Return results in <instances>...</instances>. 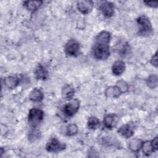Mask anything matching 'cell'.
Returning <instances> with one entry per match:
<instances>
[{
	"label": "cell",
	"instance_id": "cell-1",
	"mask_svg": "<svg viewBox=\"0 0 158 158\" xmlns=\"http://www.w3.org/2000/svg\"><path fill=\"white\" fill-rule=\"evenodd\" d=\"M110 33L106 30L101 31L96 36L92 51L93 56L96 59L104 60L108 58L110 55Z\"/></svg>",
	"mask_w": 158,
	"mask_h": 158
},
{
	"label": "cell",
	"instance_id": "cell-2",
	"mask_svg": "<svg viewBox=\"0 0 158 158\" xmlns=\"http://www.w3.org/2000/svg\"><path fill=\"white\" fill-rule=\"evenodd\" d=\"M139 26V35L143 36H148L152 34L153 28L151 21L146 15H141L136 19Z\"/></svg>",
	"mask_w": 158,
	"mask_h": 158
},
{
	"label": "cell",
	"instance_id": "cell-3",
	"mask_svg": "<svg viewBox=\"0 0 158 158\" xmlns=\"http://www.w3.org/2000/svg\"><path fill=\"white\" fill-rule=\"evenodd\" d=\"M44 117V112L42 110L37 108H32L29 110L28 115V122L29 125L36 128L43 120Z\"/></svg>",
	"mask_w": 158,
	"mask_h": 158
},
{
	"label": "cell",
	"instance_id": "cell-4",
	"mask_svg": "<svg viewBox=\"0 0 158 158\" xmlns=\"http://www.w3.org/2000/svg\"><path fill=\"white\" fill-rule=\"evenodd\" d=\"M80 108V101L77 99H72L63 108L64 114L67 117H73Z\"/></svg>",
	"mask_w": 158,
	"mask_h": 158
},
{
	"label": "cell",
	"instance_id": "cell-5",
	"mask_svg": "<svg viewBox=\"0 0 158 158\" xmlns=\"http://www.w3.org/2000/svg\"><path fill=\"white\" fill-rule=\"evenodd\" d=\"M65 148V144L60 142L56 138H51L46 145V149L49 152H58Z\"/></svg>",
	"mask_w": 158,
	"mask_h": 158
},
{
	"label": "cell",
	"instance_id": "cell-6",
	"mask_svg": "<svg viewBox=\"0 0 158 158\" xmlns=\"http://www.w3.org/2000/svg\"><path fill=\"white\" fill-rule=\"evenodd\" d=\"M80 44L73 39L69 40L65 45L64 51L67 55L69 56H77L80 52Z\"/></svg>",
	"mask_w": 158,
	"mask_h": 158
},
{
	"label": "cell",
	"instance_id": "cell-7",
	"mask_svg": "<svg viewBox=\"0 0 158 158\" xmlns=\"http://www.w3.org/2000/svg\"><path fill=\"white\" fill-rule=\"evenodd\" d=\"M135 125L132 123H128L122 125L118 130V133L122 136L128 138L133 136L135 132Z\"/></svg>",
	"mask_w": 158,
	"mask_h": 158
},
{
	"label": "cell",
	"instance_id": "cell-8",
	"mask_svg": "<svg viewBox=\"0 0 158 158\" xmlns=\"http://www.w3.org/2000/svg\"><path fill=\"white\" fill-rule=\"evenodd\" d=\"M94 3L91 1H79L77 2V7L78 10L83 14H88L93 8Z\"/></svg>",
	"mask_w": 158,
	"mask_h": 158
},
{
	"label": "cell",
	"instance_id": "cell-9",
	"mask_svg": "<svg viewBox=\"0 0 158 158\" xmlns=\"http://www.w3.org/2000/svg\"><path fill=\"white\" fill-rule=\"evenodd\" d=\"M99 10L106 17H110L114 14V6L109 1H103L99 5Z\"/></svg>",
	"mask_w": 158,
	"mask_h": 158
},
{
	"label": "cell",
	"instance_id": "cell-10",
	"mask_svg": "<svg viewBox=\"0 0 158 158\" xmlns=\"http://www.w3.org/2000/svg\"><path fill=\"white\" fill-rule=\"evenodd\" d=\"M118 121V117L115 114H108L105 115L103 123L106 128L112 129L115 127Z\"/></svg>",
	"mask_w": 158,
	"mask_h": 158
},
{
	"label": "cell",
	"instance_id": "cell-11",
	"mask_svg": "<svg viewBox=\"0 0 158 158\" xmlns=\"http://www.w3.org/2000/svg\"><path fill=\"white\" fill-rule=\"evenodd\" d=\"M34 75L37 80H46L48 78V72L41 64H38L34 70Z\"/></svg>",
	"mask_w": 158,
	"mask_h": 158
},
{
	"label": "cell",
	"instance_id": "cell-12",
	"mask_svg": "<svg viewBox=\"0 0 158 158\" xmlns=\"http://www.w3.org/2000/svg\"><path fill=\"white\" fill-rule=\"evenodd\" d=\"M123 92L121 88L117 85L115 86H109L106 88L105 91V95L107 98H117L120 96Z\"/></svg>",
	"mask_w": 158,
	"mask_h": 158
},
{
	"label": "cell",
	"instance_id": "cell-13",
	"mask_svg": "<svg viewBox=\"0 0 158 158\" xmlns=\"http://www.w3.org/2000/svg\"><path fill=\"white\" fill-rule=\"evenodd\" d=\"M125 68V62L122 60H118L113 64L112 66V72L115 75L118 76L124 72Z\"/></svg>",
	"mask_w": 158,
	"mask_h": 158
},
{
	"label": "cell",
	"instance_id": "cell-14",
	"mask_svg": "<svg viewBox=\"0 0 158 158\" xmlns=\"http://www.w3.org/2000/svg\"><path fill=\"white\" fill-rule=\"evenodd\" d=\"M75 93L73 87L70 85H65L62 89V96L66 100H71Z\"/></svg>",
	"mask_w": 158,
	"mask_h": 158
},
{
	"label": "cell",
	"instance_id": "cell-15",
	"mask_svg": "<svg viewBox=\"0 0 158 158\" xmlns=\"http://www.w3.org/2000/svg\"><path fill=\"white\" fill-rule=\"evenodd\" d=\"M44 98V94L42 91L38 88H34L33 90L30 92L29 95L30 100L35 102H41Z\"/></svg>",
	"mask_w": 158,
	"mask_h": 158
},
{
	"label": "cell",
	"instance_id": "cell-16",
	"mask_svg": "<svg viewBox=\"0 0 158 158\" xmlns=\"http://www.w3.org/2000/svg\"><path fill=\"white\" fill-rule=\"evenodd\" d=\"M5 86L9 89L15 88L20 83V80L18 77L14 76H9L4 78V81Z\"/></svg>",
	"mask_w": 158,
	"mask_h": 158
},
{
	"label": "cell",
	"instance_id": "cell-17",
	"mask_svg": "<svg viewBox=\"0 0 158 158\" xmlns=\"http://www.w3.org/2000/svg\"><path fill=\"white\" fill-rule=\"evenodd\" d=\"M42 3L41 1H27L23 2V6L29 11L35 12L38 9Z\"/></svg>",
	"mask_w": 158,
	"mask_h": 158
},
{
	"label": "cell",
	"instance_id": "cell-18",
	"mask_svg": "<svg viewBox=\"0 0 158 158\" xmlns=\"http://www.w3.org/2000/svg\"><path fill=\"white\" fill-rule=\"evenodd\" d=\"M88 127L91 130H96L100 126V121L96 117H90L87 122Z\"/></svg>",
	"mask_w": 158,
	"mask_h": 158
},
{
	"label": "cell",
	"instance_id": "cell-19",
	"mask_svg": "<svg viewBox=\"0 0 158 158\" xmlns=\"http://www.w3.org/2000/svg\"><path fill=\"white\" fill-rule=\"evenodd\" d=\"M141 149H142L143 152L147 156H149L152 152H154L153 150V148L151 146V141H148L142 143Z\"/></svg>",
	"mask_w": 158,
	"mask_h": 158
},
{
	"label": "cell",
	"instance_id": "cell-20",
	"mask_svg": "<svg viewBox=\"0 0 158 158\" xmlns=\"http://www.w3.org/2000/svg\"><path fill=\"white\" fill-rule=\"evenodd\" d=\"M40 131L36 128H32L28 133V139L30 142L35 141L40 138Z\"/></svg>",
	"mask_w": 158,
	"mask_h": 158
},
{
	"label": "cell",
	"instance_id": "cell-21",
	"mask_svg": "<svg viewBox=\"0 0 158 158\" xmlns=\"http://www.w3.org/2000/svg\"><path fill=\"white\" fill-rule=\"evenodd\" d=\"M158 80L156 75H151L147 80V85L151 88H154L157 86Z\"/></svg>",
	"mask_w": 158,
	"mask_h": 158
},
{
	"label": "cell",
	"instance_id": "cell-22",
	"mask_svg": "<svg viewBox=\"0 0 158 158\" xmlns=\"http://www.w3.org/2000/svg\"><path fill=\"white\" fill-rule=\"evenodd\" d=\"M142 143L139 139H134L130 143V149L133 151H138L141 148Z\"/></svg>",
	"mask_w": 158,
	"mask_h": 158
},
{
	"label": "cell",
	"instance_id": "cell-23",
	"mask_svg": "<svg viewBox=\"0 0 158 158\" xmlns=\"http://www.w3.org/2000/svg\"><path fill=\"white\" fill-rule=\"evenodd\" d=\"M78 132V127L75 123H72L68 125L67 128L66 134L67 136H71L77 134Z\"/></svg>",
	"mask_w": 158,
	"mask_h": 158
},
{
	"label": "cell",
	"instance_id": "cell-24",
	"mask_svg": "<svg viewBox=\"0 0 158 158\" xmlns=\"http://www.w3.org/2000/svg\"><path fill=\"white\" fill-rule=\"evenodd\" d=\"M130 48H129V45L127 43H123L120 45V46L118 48V50L120 55L124 56L126 55V54L128 52Z\"/></svg>",
	"mask_w": 158,
	"mask_h": 158
},
{
	"label": "cell",
	"instance_id": "cell-25",
	"mask_svg": "<svg viewBox=\"0 0 158 158\" xmlns=\"http://www.w3.org/2000/svg\"><path fill=\"white\" fill-rule=\"evenodd\" d=\"M150 62L153 66L157 67L158 64H157V52H156V53L152 56Z\"/></svg>",
	"mask_w": 158,
	"mask_h": 158
},
{
	"label": "cell",
	"instance_id": "cell-26",
	"mask_svg": "<svg viewBox=\"0 0 158 158\" xmlns=\"http://www.w3.org/2000/svg\"><path fill=\"white\" fill-rule=\"evenodd\" d=\"M157 143H158L157 136H156L155 138H154L153 139H152L151 141V146H152V147L153 148L154 151H156L158 149Z\"/></svg>",
	"mask_w": 158,
	"mask_h": 158
},
{
	"label": "cell",
	"instance_id": "cell-27",
	"mask_svg": "<svg viewBox=\"0 0 158 158\" xmlns=\"http://www.w3.org/2000/svg\"><path fill=\"white\" fill-rule=\"evenodd\" d=\"M144 3H145L146 6L151 7H153V8H157L158 6V1H144Z\"/></svg>",
	"mask_w": 158,
	"mask_h": 158
}]
</instances>
